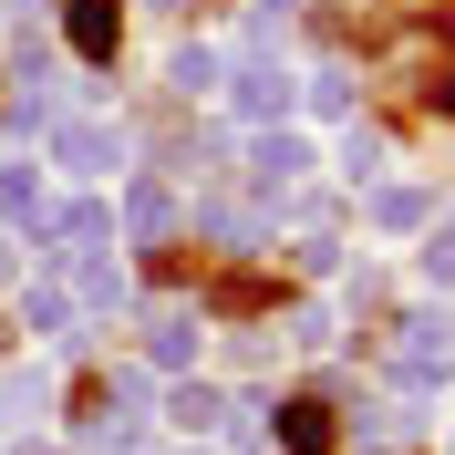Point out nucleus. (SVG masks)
<instances>
[{"instance_id": "nucleus-1", "label": "nucleus", "mask_w": 455, "mask_h": 455, "mask_svg": "<svg viewBox=\"0 0 455 455\" xmlns=\"http://www.w3.org/2000/svg\"><path fill=\"white\" fill-rule=\"evenodd\" d=\"M73 42H84V52H114V11H104V0H84V11H73Z\"/></svg>"}]
</instances>
